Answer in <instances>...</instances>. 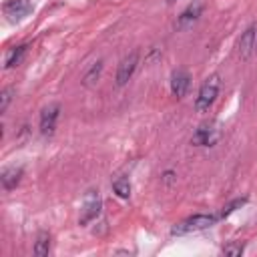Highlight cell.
Here are the masks:
<instances>
[{"mask_svg": "<svg viewBox=\"0 0 257 257\" xmlns=\"http://www.w3.org/2000/svg\"><path fill=\"white\" fill-rule=\"evenodd\" d=\"M137 64H139V52L133 50V52H128V54L120 60V64H118V68H116V76H114L116 86H124V84L133 78V74H135V70H137Z\"/></svg>", "mask_w": 257, "mask_h": 257, "instance_id": "7", "label": "cell"}, {"mask_svg": "<svg viewBox=\"0 0 257 257\" xmlns=\"http://www.w3.org/2000/svg\"><path fill=\"white\" fill-rule=\"evenodd\" d=\"M58 116H60V104L58 102H50V104H46L40 110V124H38V128H40V133L44 137H50L54 133Z\"/></svg>", "mask_w": 257, "mask_h": 257, "instance_id": "5", "label": "cell"}, {"mask_svg": "<svg viewBox=\"0 0 257 257\" xmlns=\"http://www.w3.org/2000/svg\"><path fill=\"white\" fill-rule=\"evenodd\" d=\"M22 175H24L22 167H16V165L6 167V169L0 173L2 189H4V191H12V189H16V187H18V183H20V179H22Z\"/></svg>", "mask_w": 257, "mask_h": 257, "instance_id": "11", "label": "cell"}, {"mask_svg": "<svg viewBox=\"0 0 257 257\" xmlns=\"http://www.w3.org/2000/svg\"><path fill=\"white\" fill-rule=\"evenodd\" d=\"M191 86V74L185 68H177L171 74V92L175 98H183Z\"/></svg>", "mask_w": 257, "mask_h": 257, "instance_id": "9", "label": "cell"}, {"mask_svg": "<svg viewBox=\"0 0 257 257\" xmlns=\"http://www.w3.org/2000/svg\"><path fill=\"white\" fill-rule=\"evenodd\" d=\"M221 137V131H219V124L209 120V122H203L199 124V128L193 133L191 137V143L195 147H211L217 143V139Z\"/></svg>", "mask_w": 257, "mask_h": 257, "instance_id": "4", "label": "cell"}, {"mask_svg": "<svg viewBox=\"0 0 257 257\" xmlns=\"http://www.w3.org/2000/svg\"><path fill=\"white\" fill-rule=\"evenodd\" d=\"M32 12L30 0H6L4 2V16L10 22H20Z\"/></svg>", "mask_w": 257, "mask_h": 257, "instance_id": "8", "label": "cell"}, {"mask_svg": "<svg viewBox=\"0 0 257 257\" xmlns=\"http://www.w3.org/2000/svg\"><path fill=\"white\" fill-rule=\"evenodd\" d=\"M163 181H165V183H167V185H169V183H171V181H173V171H167V173H165V175H163Z\"/></svg>", "mask_w": 257, "mask_h": 257, "instance_id": "19", "label": "cell"}, {"mask_svg": "<svg viewBox=\"0 0 257 257\" xmlns=\"http://www.w3.org/2000/svg\"><path fill=\"white\" fill-rule=\"evenodd\" d=\"M255 46H257V26L251 24L245 28V32H241L239 40H237V54L241 60H247L253 52H255Z\"/></svg>", "mask_w": 257, "mask_h": 257, "instance_id": "6", "label": "cell"}, {"mask_svg": "<svg viewBox=\"0 0 257 257\" xmlns=\"http://www.w3.org/2000/svg\"><path fill=\"white\" fill-rule=\"evenodd\" d=\"M100 209H102V199L98 195V191H88L82 199V205H80V215H78V225H88L90 221H94L98 215H100Z\"/></svg>", "mask_w": 257, "mask_h": 257, "instance_id": "3", "label": "cell"}, {"mask_svg": "<svg viewBox=\"0 0 257 257\" xmlns=\"http://www.w3.org/2000/svg\"><path fill=\"white\" fill-rule=\"evenodd\" d=\"M100 74H102V60H96V62L90 64V68L84 72V76H82V84H84L86 88L94 86V84L98 82Z\"/></svg>", "mask_w": 257, "mask_h": 257, "instance_id": "13", "label": "cell"}, {"mask_svg": "<svg viewBox=\"0 0 257 257\" xmlns=\"http://www.w3.org/2000/svg\"><path fill=\"white\" fill-rule=\"evenodd\" d=\"M201 12H203V4H201V2H191V4H189V6H187V8H185L181 14H179V18H177L175 26H177L179 30L193 26V24L199 20Z\"/></svg>", "mask_w": 257, "mask_h": 257, "instance_id": "10", "label": "cell"}, {"mask_svg": "<svg viewBox=\"0 0 257 257\" xmlns=\"http://www.w3.org/2000/svg\"><path fill=\"white\" fill-rule=\"evenodd\" d=\"M26 52H28V44H18V46H14V48L6 54L4 66H6V68H14V66H18V64L24 60Z\"/></svg>", "mask_w": 257, "mask_h": 257, "instance_id": "12", "label": "cell"}, {"mask_svg": "<svg viewBox=\"0 0 257 257\" xmlns=\"http://www.w3.org/2000/svg\"><path fill=\"white\" fill-rule=\"evenodd\" d=\"M245 203H247V199H245V197L231 201L229 205H225V207H223V211H221V215H219V217H227V215H231V213H233L237 207H241V205H245Z\"/></svg>", "mask_w": 257, "mask_h": 257, "instance_id": "17", "label": "cell"}, {"mask_svg": "<svg viewBox=\"0 0 257 257\" xmlns=\"http://www.w3.org/2000/svg\"><path fill=\"white\" fill-rule=\"evenodd\" d=\"M167 2H175V0H167Z\"/></svg>", "mask_w": 257, "mask_h": 257, "instance_id": "20", "label": "cell"}, {"mask_svg": "<svg viewBox=\"0 0 257 257\" xmlns=\"http://www.w3.org/2000/svg\"><path fill=\"white\" fill-rule=\"evenodd\" d=\"M219 219V215H209V213H199V215H193V217H187L185 221L177 223L171 233L173 235H185V233H195V231H203L211 225H215V221Z\"/></svg>", "mask_w": 257, "mask_h": 257, "instance_id": "2", "label": "cell"}, {"mask_svg": "<svg viewBox=\"0 0 257 257\" xmlns=\"http://www.w3.org/2000/svg\"><path fill=\"white\" fill-rule=\"evenodd\" d=\"M219 86H221L219 74H209L203 80V84L195 96V110L197 112H207L213 106V102L217 100V94H219Z\"/></svg>", "mask_w": 257, "mask_h": 257, "instance_id": "1", "label": "cell"}, {"mask_svg": "<svg viewBox=\"0 0 257 257\" xmlns=\"http://www.w3.org/2000/svg\"><path fill=\"white\" fill-rule=\"evenodd\" d=\"M12 96H14V88H12V86L2 88V92H0V112H2V114L6 112L8 104L12 102Z\"/></svg>", "mask_w": 257, "mask_h": 257, "instance_id": "16", "label": "cell"}, {"mask_svg": "<svg viewBox=\"0 0 257 257\" xmlns=\"http://www.w3.org/2000/svg\"><path fill=\"white\" fill-rule=\"evenodd\" d=\"M112 191H114L116 197L128 199V197H131V181H128L126 177H116V179L112 181Z\"/></svg>", "mask_w": 257, "mask_h": 257, "instance_id": "15", "label": "cell"}, {"mask_svg": "<svg viewBox=\"0 0 257 257\" xmlns=\"http://www.w3.org/2000/svg\"><path fill=\"white\" fill-rule=\"evenodd\" d=\"M243 251H245V245H243V243H229V245L223 247V253H225V255H233V257L241 255Z\"/></svg>", "mask_w": 257, "mask_h": 257, "instance_id": "18", "label": "cell"}, {"mask_svg": "<svg viewBox=\"0 0 257 257\" xmlns=\"http://www.w3.org/2000/svg\"><path fill=\"white\" fill-rule=\"evenodd\" d=\"M48 251H50V233L40 231L36 237V243H34V255L44 257V255H48Z\"/></svg>", "mask_w": 257, "mask_h": 257, "instance_id": "14", "label": "cell"}, {"mask_svg": "<svg viewBox=\"0 0 257 257\" xmlns=\"http://www.w3.org/2000/svg\"><path fill=\"white\" fill-rule=\"evenodd\" d=\"M255 50H257V46H255Z\"/></svg>", "mask_w": 257, "mask_h": 257, "instance_id": "21", "label": "cell"}]
</instances>
